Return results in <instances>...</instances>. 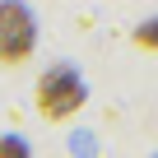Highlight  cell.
Listing matches in <instances>:
<instances>
[{"mask_svg": "<svg viewBox=\"0 0 158 158\" xmlns=\"http://www.w3.org/2000/svg\"><path fill=\"white\" fill-rule=\"evenodd\" d=\"M135 42H139V47H158V19H153V23H144V28L135 33Z\"/></svg>", "mask_w": 158, "mask_h": 158, "instance_id": "277c9868", "label": "cell"}, {"mask_svg": "<svg viewBox=\"0 0 158 158\" xmlns=\"http://www.w3.org/2000/svg\"><path fill=\"white\" fill-rule=\"evenodd\" d=\"M79 102H84V79H79L70 65H51L42 74L37 84V107L47 121H65L70 112H79Z\"/></svg>", "mask_w": 158, "mask_h": 158, "instance_id": "6da1fadb", "label": "cell"}, {"mask_svg": "<svg viewBox=\"0 0 158 158\" xmlns=\"http://www.w3.org/2000/svg\"><path fill=\"white\" fill-rule=\"evenodd\" d=\"M37 42V23L23 5H0V65H19Z\"/></svg>", "mask_w": 158, "mask_h": 158, "instance_id": "7a4b0ae2", "label": "cell"}, {"mask_svg": "<svg viewBox=\"0 0 158 158\" xmlns=\"http://www.w3.org/2000/svg\"><path fill=\"white\" fill-rule=\"evenodd\" d=\"M0 158H33L23 135H0Z\"/></svg>", "mask_w": 158, "mask_h": 158, "instance_id": "3957f363", "label": "cell"}]
</instances>
